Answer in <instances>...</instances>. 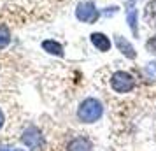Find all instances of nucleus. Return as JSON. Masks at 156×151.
Listing matches in <instances>:
<instances>
[{
  "instance_id": "f257e3e1",
  "label": "nucleus",
  "mask_w": 156,
  "mask_h": 151,
  "mask_svg": "<svg viewBox=\"0 0 156 151\" xmlns=\"http://www.w3.org/2000/svg\"><path fill=\"white\" fill-rule=\"evenodd\" d=\"M76 114H77V120L81 123H88V125L97 123L104 116V104L97 97H88L79 104Z\"/></svg>"
},
{
  "instance_id": "f03ea898",
  "label": "nucleus",
  "mask_w": 156,
  "mask_h": 151,
  "mask_svg": "<svg viewBox=\"0 0 156 151\" xmlns=\"http://www.w3.org/2000/svg\"><path fill=\"white\" fill-rule=\"evenodd\" d=\"M111 88H112L116 93H130L133 92L137 86V81L135 77L130 74L128 70H114L111 74Z\"/></svg>"
},
{
  "instance_id": "7ed1b4c3",
  "label": "nucleus",
  "mask_w": 156,
  "mask_h": 151,
  "mask_svg": "<svg viewBox=\"0 0 156 151\" xmlns=\"http://www.w3.org/2000/svg\"><path fill=\"white\" fill-rule=\"evenodd\" d=\"M76 20L81 23H86V25H93L100 20V9L97 7V4L93 0H84V2H79L76 5Z\"/></svg>"
},
{
  "instance_id": "20e7f679",
  "label": "nucleus",
  "mask_w": 156,
  "mask_h": 151,
  "mask_svg": "<svg viewBox=\"0 0 156 151\" xmlns=\"http://www.w3.org/2000/svg\"><path fill=\"white\" fill-rule=\"evenodd\" d=\"M21 142L28 148L30 151H39L44 148V135L41 128L35 125H28L21 134Z\"/></svg>"
},
{
  "instance_id": "39448f33",
  "label": "nucleus",
  "mask_w": 156,
  "mask_h": 151,
  "mask_svg": "<svg viewBox=\"0 0 156 151\" xmlns=\"http://www.w3.org/2000/svg\"><path fill=\"white\" fill-rule=\"evenodd\" d=\"M125 20L128 23V28L135 39H139V9H137V0H128L125 2Z\"/></svg>"
},
{
  "instance_id": "423d86ee",
  "label": "nucleus",
  "mask_w": 156,
  "mask_h": 151,
  "mask_svg": "<svg viewBox=\"0 0 156 151\" xmlns=\"http://www.w3.org/2000/svg\"><path fill=\"white\" fill-rule=\"evenodd\" d=\"M114 39H112V44L116 46V49L119 51L121 55L128 60H135L137 58V51H135L133 44L128 41L125 35H119V34H114Z\"/></svg>"
},
{
  "instance_id": "0eeeda50",
  "label": "nucleus",
  "mask_w": 156,
  "mask_h": 151,
  "mask_svg": "<svg viewBox=\"0 0 156 151\" xmlns=\"http://www.w3.org/2000/svg\"><path fill=\"white\" fill-rule=\"evenodd\" d=\"M90 42H91V46L97 51H100V53H109L111 48H112L111 37L107 35V34H104V32H93L91 35H90Z\"/></svg>"
},
{
  "instance_id": "6e6552de",
  "label": "nucleus",
  "mask_w": 156,
  "mask_h": 151,
  "mask_svg": "<svg viewBox=\"0 0 156 151\" xmlns=\"http://www.w3.org/2000/svg\"><path fill=\"white\" fill-rule=\"evenodd\" d=\"M41 48H42V51H46L48 55H51V56H56V58L65 56L63 44L55 41V39H44L42 42H41Z\"/></svg>"
},
{
  "instance_id": "1a4fd4ad",
  "label": "nucleus",
  "mask_w": 156,
  "mask_h": 151,
  "mask_svg": "<svg viewBox=\"0 0 156 151\" xmlns=\"http://www.w3.org/2000/svg\"><path fill=\"white\" fill-rule=\"evenodd\" d=\"M142 20L149 28L156 30V0H147L142 9Z\"/></svg>"
},
{
  "instance_id": "9d476101",
  "label": "nucleus",
  "mask_w": 156,
  "mask_h": 151,
  "mask_svg": "<svg viewBox=\"0 0 156 151\" xmlns=\"http://www.w3.org/2000/svg\"><path fill=\"white\" fill-rule=\"evenodd\" d=\"M67 151H93V144H91V141H90L88 137L77 135L69 142Z\"/></svg>"
},
{
  "instance_id": "9b49d317",
  "label": "nucleus",
  "mask_w": 156,
  "mask_h": 151,
  "mask_svg": "<svg viewBox=\"0 0 156 151\" xmlns=\"http://www.w3.org/2000/svg\"><path fill=\"white\" fill-rule=\"evenodd\" d=\"M12 41V32L9 28L7 23H0V51L9 48V44Z\"/></svg>"
},
{
  "instance_id": "f8f14e48",
  "label": "nucleus",
  "mask_w": 156,
  "mask_h": 151,
  "mask_svg": "<svg viewBox=\"0 0 156 151\" xmlns=\"http://www.w3.org/2000/svg\"><path fill=\"white\" fill-rule=\"evenodd\" d=\"M146 51H147L149 55L156 56V34H153V35L146 41Z\"/></svg>"
},
{
  "instance_id": "ddd939ff",
  "label": "nucleus",
  "mask_w": 156,
  "mask_h": 151,
  "mask_svg": "<svg viewBox=\"0 0 156 151\" xmlns=\"http://www.w3.org/2000/svg\"><path fill=\"white\" fill-rule=\"evenodd\" d=\"M144 72L149 79H156V60L154 62H149L146 67H144Z\"/></svg>"
},
{
  "instance_id": "4468645a",
  "label": "nucleus",
  "mask_w": 156,
  "mask_h": 151,
  "mask_svg": "<svg viewBox=\"0 0 156 151\" xmlns=\"http://www.w3.org/2000/svg\"><path fill=\"white\" fill-rule=\"evenodd\" d=\"M100 13H102V16H105V18H111V16H114V14L119 13V7H118V5H111V7L100 9Z\"/></svg>"
},
{
  "instance_id": "2eb2a0df",
  "label": "nucleus",
  "mask_w": 156,
  "mask_h": 151,
  "mask_svg": "<svg viewBox=\"0 0 156 151\" xmlns=\"http://www.w3.org/2000/svg\"><path fill=\"white\" fill-rule=\"evenodd\" d=\"M0 151H18L12 146H7V144H0Z\"/></svg>"
},
{
  "instance_id": "dca6fc26",
  "label": "nucleus",
  "mask_w": 156,
  "mask_h": 151,
  "mask_svg": "<svg viewBox=\"0 0 156 151\" xmlns=\"http://www.w3.org/2000/svg\"><path fill=\"white\" fill-rule=\"evenodd\" d=\"M4 123H5V116H4V111L0 109V128L4 127Z\"/></svg>"
},
{
  "instance_id": "f3484780",
  "label": "nucleus",
  "mask_w": 156,
  "mask_h": 151,
  "mask_svg": "<svg viewBox=\"0 0 156 151\" xmlns=\"http://www.w3.org/2000/svg\"><path fill=\"white\" fill-rule=\"evenodd\" d=\"M18 151H25V149H18Z\"/></svg>"
}]
</instances>
